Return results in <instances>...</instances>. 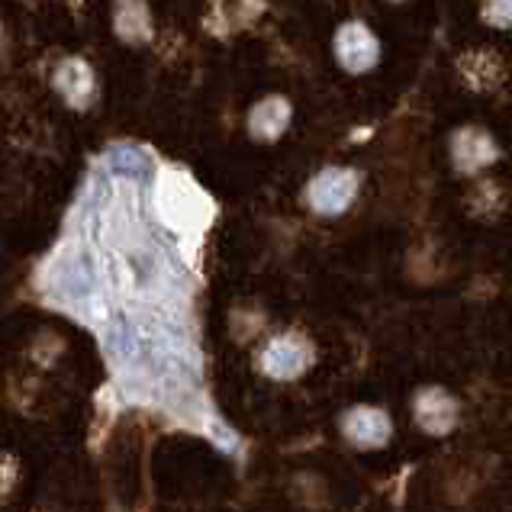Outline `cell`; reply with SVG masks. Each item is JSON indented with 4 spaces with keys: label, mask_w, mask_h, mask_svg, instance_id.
Listing matches in <instances>:
<instances>
[{
    "label": "cell",
    "mask_w": 512,
    "mask_h": 512,
    "mask_svg": "<svg viewBox=\"0 0 512 512\" xmlns=\"http://www.w3.org/2000/svg\"><path fill=\"white\" fill-rule=\"evenodd\" d=\"M261 364H265V371L274 377H297L306 364H310V348L300 339H294V335H284V339H274L265 348Z\"/></svg>",
    "instance_id": "obj_5"
},
{
    "label": "cell",
    "mask_w": 512,
    "mask_h": 512,
    "mask_svg": "<svg viewBox=\"0 0 512 512\" xmlns=\"http://www.w3.org/2000/svg\"><path fill=\"white\" fill-rule=\"evenodd\" d=\"M390 4H403V0H390Z\"/></svg>",
    "instance_id": "obj_12"
},
{
    "label": "cell",
    "mask_w": 512,
    "mask_h": 512,
    "mask_svg": "<svg viewBox=\"0 0 512 512\" xmlns=\"http://www.w3.org/2000/svg\"><path fill=\"white\" fill-rule=\"evenodd\" d=\"M55 87L68 97V104L84 107L94 97V75L84 62H65L55 75Z\"/></svg>",
    "instance_id": "obj_8"
},
{
    "label": "cell",
    "mask_w": 512,
    "mask_h": 512,
    "mask_svg": "<svg viewBox=\"0 0 512 512\" xmlns=\"http://www.w3.org/2000/svg\"><path fill=\"white\" fill-rule=\"evenodd\" d=\"M480 20L490 29H512V0H484L480 4Z\"/></svg>",
    "instance_id": "obj_11"
},
{
    "label": "cell",
    "mask_w": 512,
    "mask_h": 512,
    "mask_svg": "<svg viewBox=\"0 0 512 512\" xmlns=\"http://www.w3.org/2000/svg\"><path fill=\"white\" fill-rule=\"evenodd\" d=\"M52 290L68 303H84L97 294V265L87 248L62 258L52 271Z\"/></svg>",
    "instance_id": "obj_2"
},
{
    "label": "cell",
    "mask_w": 512,
    "mask_h": 512,
    "mask_svg": "<svg viewBox=\"0 0 512 512\" xmlns=\"http://www.w3.org/2000/svg\"><path fill=\"white\" fill-rule=\"evenodd\" d=\"M345 435L361 448L384 445L390 438V419L384 413H377V409H355L345 419Z\"/></svg>",
    "instance_id": "obj_7"
},
{
    "label": "cell",
    "mask_w": 512,
    "mask_h": 512,
    "mask_svg": "<svg viewBox=\"0 0 512 512\" xmlns=\"http://www.w3.org/2000/svg\"><path fill=\"white\" fill-rule=\"evenodd\" d=\"M332 52L348 75H364L380 62V39L361 20H348L335 29Z\"/></svg>",
    "instance_id": "obj_1"
},
{
    "label": "cell",
    "mask_w": 512,
    "mask_h": 512,
    "mask_svg": "<svg viewBox=\"0 0 512 512\" xmlns=\"http://www.w3.org/2000/svg\"><path fill=\"white\" fill-rule=\"evenodd\" d=\"M358 194V174L348 171V168H326L319 171L310 190H306V200H310V207L323 216H335L348 210V203L355 200Z\"/></svg>",
    "instance_id": "obj_3"
},
{
    "label": "cell",
    "mask_w": 512,
    "mask_h": 512,
    "mask_svg": "<svg viewBox=\"0 0 512 512\" xmlns=\"http://www.w3.org/2000/svg\"><path fill=\"white\" fill-rule=\"evenodd\" d=\"M290 123V104L284 97H265L248 113V133L255 139H277Z\"/></svg>",
    "instance_id": "obj_6"
},
{
    "label": "cell",
    "mask_w": 512,
    "mask_h": 512,
    "mask_svg": "<svg viewBox=\"0 0 512 512\" xmlns=\"http://www.w3.org/2000/svg\"><path fill=\"white\" fill-rule=\"evenodd\" d=\"M429 400H432L435 406H429L422 397H419V403H416L422 426H429L432 432H445V429L451 426V422H455V403H451L442 390H429Z\"/></svg>",
    "instance_id": "obj_10"
},
{
    "label": "cell",
    "mask_w": 512,
    "mask_h": 512,
    "mask_svg": "<svg viewBox=\"0 0 512 512\" xmlns=\"http://www.w3.org/2000/svg\"><path fill=\"white\" fill-rule=\"evenodd\" d=\"M451 155H455V165L464 174H474L480 168H487L496 162V142L484 133V129H458L455 139H451Z\"/></svg>",
    "instance_id": "obj_4"
},
{
    "label": "cell",
    "mask_w": 512,
    "mask_h": 512,
    "mask_svg": "<svg viewBox=\"0 0 512 512\" xmlns=\"http://www.w3.org/2000/svg\"><path fill=\"white\" fill-rule=\"evenodd\" d=\"M461 71H464V81L471 84V87H480V91L496 87V84H500V78H503L500 58H496L493 52H487V49L467 55V62H461Z\"/></svg>",
    "instance_id": "obj_9"
}]
</instances>
